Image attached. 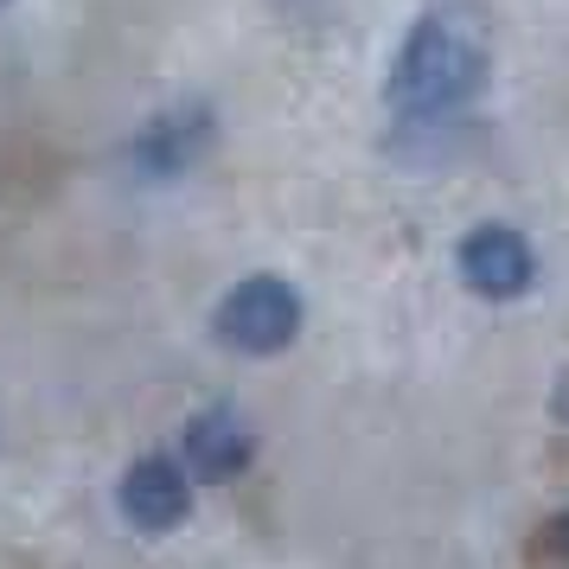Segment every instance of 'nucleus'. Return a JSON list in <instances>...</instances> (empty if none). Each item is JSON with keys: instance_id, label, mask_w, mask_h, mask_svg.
Masks as SVG:
<instances>
[{"instance_id": "f257e3e1", "label": "nucleus", "mask_w": 569, "mask_h": 569, "mask_svg": "<svg viewBox=\"0 0 569 569\" xmlns=\"http://www.w3.org/2000/svg\"><path fill=\"white\" fill-rule=\"evenodd\" d=\"M487 83V39L461 13H429L416 20L403 52L390 64V109L403 122H441L480 97Z\"/></svg>"}, {"instance_id": "f03ea898", "label": "nucleus", "mask_w": 569, "mask_h": 569, "mask_svg": "<svg viewBox=\"0 0 569 569\" xmlns=\"http://www.w3.org/2000/svg\"><path fill=\"white\" fill-rule=\"evenodd\" d=\"M301 333V295L282 276H250L218 301V339L243 359H276Z\"/></svg>"}, {"instance_id": "7ed1b4c3", "label": "nucleus", "mask_w": 569, "mask_h": 569, "mask_svg": "<svg viewBox=\"0 0 569 569\" xmlns=\"http://www.w3.org/2000/svg\"><path fill=\"white\" fill-rule=\"evenodd\" d=\"M116 499H122V518H129L134 531L160 538V531H180L186 518H192V473L180 461H167V455H141L122 473Z\"/></svg>"}, {"instance_id": "20e7f679", "label": "nucleus", "mask_w": 569, "mask_h": 569, "mask_svg": "<svg viewBox=\"0 0 569 569\" xmlns=\"http://www.w3.org/2000/svg\"><path fill=\"white\" fill-rule=\"evenodd\" d=\"M538 276V257H531V243L506 224H480V231L461 237V282L473 295H487V301H518L525 288Z\"/></svg>"}, {"instance_id": "39448f33", "label": "nucleus", "mask_w": 569, "mask_h": 569, "mask_svg": "<svg viewBox=\"0 0 569 569\" xmlns=\"http://www.w3.org/2000/svg\"><path fill=\"white\" fill-rule=\"evenodd\" d=\"M257 461V429L231 410V403H211L186 422V473L192 480H237L243 467Z\"/></svg>"}, {"instance_id": "423d86ee", "label": "nucleus", "mask_w": 569, "mask_h": 569, "mask_svg": "<svg viewBox=\"0 0 569 569\" xmlns=\"http://www.w3.org/2000/svg\"><path fill=\"white\" fill-rule=\"evenodd\" d=\"M206 141H211V116L199 103H180V109H167L154 129L141 134V167L148 173H180V167H192V160L206 154Z\"/></svg>"}, {"instance_id": "0eeeda50", "label": "nucleus", "mask_w": 569, "mask_h": 569, "mask_svg": "<svg viewBox=\"0 0 569 569\" xmlns=\"http://www.w3.org/2000/svg\"><path fill=\"white\" fill-rule=\"evenodd\" d=\"M563 550H569V518H563Z\"/></svg>"}]
</instances>
